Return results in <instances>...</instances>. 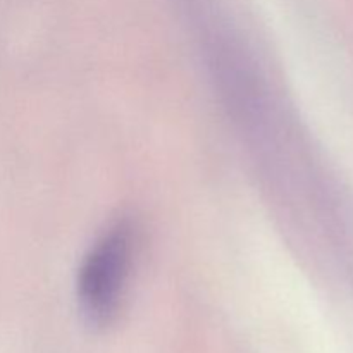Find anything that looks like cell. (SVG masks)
<instances>
[{
  "label": "cell",
  "instance_id": "obj_1",
  "mask_svg": "<svg viewBox=\"0 0 353 353\" xmlns=\"http://www.w3.org/2000/svg\"><path fill=\"white\" fill-rule=\"evenodd\" d=\"M134 257L133 228L119 223L105 231L85 257L78 278V300L86 319L105 326L119 312Z\"/></svg>",
  "mask_w": 353,
  "mask_h": 353
}]
</instances>
